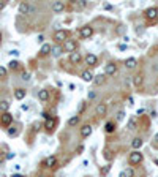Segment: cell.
<instances>
[{
    "label": "cell",
    "instance_id": "cell-15",
    "mask_svg": "<svg viewBox=\"0 0 158 177\" xmlns=\"http://www.w3.org/2000/svg\"><path fill=\"white\" fill-rule=\"evenodd\" d=\"M106 112H107V105L106 103H98V106H96V115L103 117V115H106Z\"/></svg>",
    "mask_w": 158,
    "mask_h": 177
},
{
    "label": "cell",
    "instance_id": "cell-5",
    "mask_svg": "<svg viewBox=\"0 0 158 177\" xmlns=\"http://www.w3.org/2000/svg\"><path fill=\"white\" fill-rule=\"evenodd\" d=\"M11 123H13V115L10 114V112H3V114L0 115V125H2L3 128H10Z\"/></svg>",
    "mask_w": 158,
    "mask_h": 177
},
{
    "label": "cell",
    "instance_id": "cell-42",
    "mask_svg": "<svg viewBox=\"0 0 158 177\" xmlns=\"http://www.w3.org/2000/svg\"><path fill=\"white\" fill-rule=\"evenodd\" d=\"M0 43H2V33H0Z\"/></svg>",
    "mask_w": 158,
    "mask_h": 177
},
{
    "label": "cell",
    "instance_id": "cell-44",
    "mask_svg": "<svg viewBox=\"0 0 158 177\" xmlns=\"http://www.w3.org/2000/svg\"><path fill=\"white\" fill-rule=\"evenodd\" d=\"M0 163H2V158H0Z\"/></svg>",
    "mask_w": 158,
    "mask_h": 177
},
{
    "label": "cell",
    "instance_id": "cell-9",
    "mask_svg": "<svg viewBox=\"0 0 158 177\" xmlns=\"http://www.w3.org/2000/svg\"><path fill=\"white\" fill-rule=\"evenodd\" d=\"M43 166H44V168H48V169L55 168V166H57V156H55V155L48 156V158H46L44 161H43Z\"/></svg>",
    "mask_w": 158,
    "mask_h": 177
},
{
    "label": "cell",
    "instance_id": "cell-24",
    "mask_svg": "<svg viewBox=\"0 0 158 177\" xmlns=\"http://www.w3.org/2000/svg\"><path fill=\"white\" fill-rule=\"evenodd\" d=\"M120 177H134V169L133 168H127L122 171V174H120Z\"/></svg>",
    "mask_w": 158,
    "mask_h": 177
},
{
    "label": "cell",
    "instance_id": "cell-18",
    "mask_svg": "<svg viewBox=\"0 0 158 177\" xmlns=\"http://www.w3.org/2000/svg\"><path fill=\"white\" fill-rule=\"evenodd\" d=\"M52 52V46L51 44H43L41 49H40V55L41 57H46V55H49Z\"/></svg>",
    "mask_w": 158,
    "mask_h": 177
},
{
    "label": "cell",
    "instance_id": "cell-14",
    "mask_svg": "<svg viewBox=\"0 0 158 177\" xmlns=\"http://www.w3.org/2000/svg\"><path fill=\"white\" fill-rule=\"evenodd\" d=\"M55 125H57V119H54V117H51V119H48L44 122V128L48 130L49 133L51 131H54V128H55Z\"/></svg>",
    "mask_w": 158,
    "mask_h": 177
},
{
    "label": "cell",
    "instance_id": "cell-4",
    "mask_svg": "<svg viewBox=\"0 0 158 177\" xmlns=\"http://www.w3.org/2000/svg\"><path fill=\"white\" fill-rule=\"evenodd\" d=\"M70 36V32L68 30H57L55 33H54V40H55L57 44H60V43H65L66 40H68Z\"/></svg>",
    "mask_w": 158,
    "mask_h": 177
},
{
    "label": "cell",
    "instance_id": "cell-25",
    "mask_svg": "<svg viewBox=\"0 0 158 177\" xmlns=\"http://www.w3.org/2000/svg\"><path fill=\"white\" fill-rule=\"evenodd\" d=\"M125 66H127V68H130V70H133L134 66H136V59H133V57L127 59L125 60Z\"/></svg>",
    "mask_w": 158,
    "mask_h": 177
},
{
    "label": "cell",
    "instance_id": "cell-7",
    "mask_svg": "<svg viewBox=\"0 0 158 177\" xmlns=\"http://www.w3.org/2000/svg\"><path fill=\"white\" fill-rule=\"evenodd\" d=\"M84 62H85V65H87V66L93 68V66L98 65V57H96L95 54H87L85 57H84Z\"/></svg>",
    "mask_w": 158,
    "mask_h": 177
},
{
    "label": "cell",
    "instance_id": "cell-34",
    "mask_svg": "<svg viewBox=\"0 0 158 177\" xmlns=\"http://www.w3.org/2000/svg\"><path fill=\"white\" fill-rule=\"evenodd\" d=\"M22 79H24V81H29V79H30V73H22Z\"/></svg>",
    "mask_w": 158,
    "mask_h": 177
},
{
    "label": "cell",
    "instance_id": "cell-6",
    "mask_svg": "<svg viewBox=\"0 0 158 177\" xmlns=\"http://www.w3.org/2000/svg\"><path fill=\"white\" fill-rule=\"evenodd\" d=\"M92 35H93V29L90 27V25H84V27H81V29H79V36H81L82 40L90 38Z\"/></svg>",
    "mask_w": 158,
    "mask_h": 177
},
{
    "label": "cell",
    "instance_id": "cell-11",
    "mask_svg": "<svg viewBox=\"0 0 158 177\" xmlns=\"http://www.w3.org/2000/svg\"><path fill=\"white\" fill-rule=\"evenodd\" d=\"M84 60V57H82V54H81V52H73V54H70V62L73 63V65H79L81 62H82Z\"/></svg>",
    "mask_w": 158,
    "mask_h": 177
},
{
    "label": "cell",
    "instance_id": "cell-36",
    "mask_svg": "<svg viewBox=\"0 0 158 177\" xmlns=\"http://www.w3.org/2000/svg\"><path fill=\"white\" fill-rule=\"evenodd\" d=\"M82 150H84V146H79V147L76 149V153H81V152H82Z\"/></svg>",
    "mask_w": 158,
    "mask_h": 177
},
{
    "label": "cell",
    "instance_id": "cell-37",
    "mask_svg": "<svg viewBox=\"0 0 158 177\" xmlns=\"http://www.w3.org/2000/svg\"><path fill=\"white\" fill-rule=\"evenodd\" d=\"M89 98H90V100L95 98V92H89Z\"/></svg>",
    "mask_w": 158,
    "mask_h": 177
},
{
    "label": "cell",
    "instance_id": "cell-38",
    "mask_svg": "<svg viewBox=\"0 0 158 177\" xmlns=\"http://www.w3.org/2000/svg\"><path fill=\"white\" fill-rule=\"evenodd\" d=\"M107 171H109V166L105 168V169H101V174H107Z\"/></svg>",
    "mask_w": 158,
    "mask_h": 177
},
{
    "label": "cell",
    "instance_id": "cell-13",
    "mask_svg": "<svg viewBox=\"0 0 158 177\" xmlns=\"http://www.w3.org/2000/svg\"><path fill=\"white\" fill-rule=\"evenodd\" d=\"M117 73V65L116 63H107V65H105V74L106 76H112Z\"/></svg>",
    "mask_w": 158,
    "mask_h": 177
},
{
    "label": "cell",
    "instance_id": "cell-28",
    "mask_svg": "<svg viewBox=\"0 0 158 177\" xmlns=\"http://www.w3.org/2000/svg\"><path fill=\"white\" fill-rule=\"evenodd\" d=\"M62 51H63V48H62V46H59V44L52 48V54L54 55H60V54H62Z\"/></svg>",
    "mask_w": 158,
    "mask_h": 177
},
{
    "label": "cell",
    "instance_id": "cell-31",
    "mask_svg": "<svg viewBox=\"0 0 158 177\" xmlns=\"http://www.w3.org/2000/svg\"><path fill=\"white\" fill-rule=\"evenodd\" d=\"M6 74H8V71H6V68H3V66H0V78H6Z\"/></svg>",
    "mask_w": 158,
    "mask_h": 177
},
{
    "label": "cell",
    "instance_id": "cell-26",
    "mask_svg": "<svg viewBox=\"0 0 158 177\" xmlns=\"http://www.w3.org/2000/svg\"><path fill=\"white\" fill-rule=\"evenodd\" d=\"M79 120H81V115H73V117L68 120V126H76L79 123Z\"/></svg>",
    "mask_w": 158,
    "mask_h": 177
},
{
    "label": "cell",
    "instance_id": "cell-33",
    "mask_svg": "<svg viewBox=\"0 0 158 177\" xmlns=\"http://www.w3.org/2000/svg\"><path fill=\"white\" fill-rule=\"evenodd\" d=\"M123 117H125V112H123V111H119V112H117V120H122Z\"/></svg>",
    "mask_w": 158,
    "mask_h": 177
},
{
    "label": "cell",
    "instance_id": "cell-29",
    "mask_svg": "<svg viewBox=\"0 0 158 177\" xmlns=\"http://www.w3.org/2000/svg\"><path fill=\"white\" fill-rule=\"evenodd\" d=\"M8 108H10V103L8 101H2V103H0V111H2V112H8Z\"/></svg>",
    "mask_w": 158,
    "mask_h": 177
},
{
    "label": "cell",
    "instance_id": "cell-27",
    "mask_svg": "<svg viewBox=\"0 0 158 177\" xmlns=\"http://www.w3.org/2000/svg\"><path fill=\"white\" fill-rule=\"evenodd\" d=\"M19 65H21V63H19L18 60H11V62L8 63V68L14 71V70H19Z\"/></svg>",
    "mask_w": 158,
    "mask_h": 177
},
{
    "label": "cell",
    "instance_id": "cell-43",
    "mask_svg": "<svg viewBox=\"0 0 158 177\" xmlns=\"http://www.w3.org/2000/svg\"><path fill=\"white\" fill-rule=\"evenodd\" d=\"M155 165H158V160H155Z\"/></svg>",
    "mask_w": 158,
    "mask_h": 177
},
{
    "label": "cell",
    "instance_id": "cell-2",
    "mask_svg": "<svg viewBox=\"0 0 158 177\" xmlns=\"http://www.w3.org/2000/svg\"><path fill=\"white\" fill-rule=\"evenodd\" d=\"M142 160H144V155H142V152H139V150H133V152L128 155V163L131 166L141 165V163H142Z\"/></svg>",
    "mask_w": 158,
    "mask_h": 177
},
{
    "label": "cell",
    "instance_id": "cell-19",
    "mask_svg": "<svg viewBox=\"0 0 158 177\" xmlns=\"http://www.w3.org/2000/svg\"><path fill=\"white\" fill-rule=\"evenodd\" d=\"M116 128H117L116 122H107L106 125H105V133H107V135H111V133H114V131H116Z\"/></svg>",
    "mask_w": 158,
    "mask_h": 177
},
{
    "label": "cell",
    "instance_id": "cell-41",
    "mask_svg": "<svg viewBox=\"0 0 158 177\" xmlns=\"http://www.w3.org/2000/svg\"><path fill=\"white\" fill-rule=\"evenodd\" d=\"M13 177H25V176H22V174H13Z\"/></svg>",
    "mask_w": 158,
    "mask_h": 177
},
{
    "label": "cell",
    "instance_id": "cell-3",
    "mask_svg": "<svg viewBox=\"0 0 158 177\" xmlns=\"http://www.w3.org/2000/svg\"><path fill=\"white\" fill-rule=\"evenodd\" d=\"M78 41L76 40H66L65 43H63V51H66V52H70V54H73V52H76L78 51Z\"/></svg>",
    "mask_w": 158,
    "mask_h": 177
},
{
    "label": "cell",
    "instance_id": "cell-39",
    "mask_svg": "<svg viewBox=\"0 0 158 177\" xmlns=\"http://www.w3.org/2000/svg\"><path fill=\"white\" fill-rule=\"evenodd\" d=\"M150 117L155 119V117H157V112H155V111H152V112H150Z\"/></svg>",
    "mask_w": 158,
    "mask_h": 177
},
{
    "label": "cell",
    "instance_id": "cell-30",
    "mask_svg": "<svg viewBox=\"0 0 158 177\" xmlns=\"http://www.w3.org/2000/svg\"><path fill=\"white\" fill-rule=\"evenodd\" d=\"M8 135L10 136H16V135H18V130H16L14 126H10V128H8Z\"/></svg>",
    "mask_w": 158,
    "mask_h": 177
},
{
    "label": "cell",
    "instance_id": "cell-10",
    "mask_svg": "<svg viewBox=\"0 0 158 177\" xmlns=\"http://www.w3.org/2000/svg\"><path fill=\"white\" fill-rule=\"evenodd\" d=\"M32 11H33V6L30 5V3H27V2L19 3V13H21V14H29V13H32Z\"/></svg>",
    "mask_w": 158,
    "mask_h": 177
},
{
    "label": "cell",
    "instance_id": "cell-16",
    "mask_svg": "<svg viewBox=\"0 0 158 177\" xmlns=\"http://www.w3.org/2000/svg\"><path fill=\"white\" fill-rule=\"evenodd\" d=\"M142 82H144L142 73H137V74L133 76V85H134V87H141V85H142Z\"/></svg>",
    "mask_w": 158,
    "mask_h": 177
},
{
    "label": "cell",
    "instance_id": "cell-21",
    "mask_svg": "<svg viewBox=\"0 0 158 177\" xmlns=\"http://www.w3.org/2000/svg\"><path fill=\"white\" fill-rule=\"evenodd\" d=\"M38 98L41 100V101H48V100H49V92L46 89H41L38 92Z\"/></svg>",
    "mask_w": 158,
    "mask_h": 177
},
{
    "label": "cell",
    "instance_id": "cell-12",
    "mask_svg": "<svg viewBox=\"0 0 158 177\" xmlns=\"http://www.w3.org/2000/svg\"><path fill=\"white\" fill-rule=\"evenodd\" d=\"M81 78H82V81H85V82H92L93 79H95V76H93L92 70H84V71L81 73Z\"/></svg>",
    "mask_w": 158,
    "mask_h": 177
},
{
    "label": "cell",
    "instance_id": "cell-20",
    "mask_svg": "<svg viewBox=\"0 0 158 177\" xmlns=\"http://www.w3.org/2000/svg\"><path fill=\"white\" fill-rule=\"evenodd\" d=\"M25 93H27V90H25V89L19 87V89H16V90H14V98H16V100H22V98L25 96Z\"/></svg>",
    "mask_w": 158,
    "mask_h": 177
},
{
    "label": "cell",
    "instance_id": "cell-35",
    "mask_svg": "<svg viewBox=\"0 0 158 177\" xmlns=\"http://www.w3.org/2000/svg\"><path fill=\"white\" fill-rule=\"evenodd\" d=\"M84 108H85V103H84V101H82V105H81V106H79V114H81V112H82V111H84Z\"/></svg>",
    "mask_w": 158,
    "mask_h": 177
},
{
    "label": "cell",
    "instance_id": "cell-1",
    "mask_svg": "<svg viewBox=\"0 0 158 177\" xmlns=\"http://www.w3.org/2000/svg\"><path fill=\"white\" fill-rule=\"evenodd\" d=\"M144 16H146V19H147L149 24H155L157 19H158V8L157 6H150V8H147L146 11H144Z\"/></svg>",
    "mask_w": 158,
    "mask_h": 177
},
{
    "label": "cell",
    "instance_id": "cell-22",
    "mask_svg": "<svg viewBox=\"0 0 158 177\" xmlns=\"http://www.w3.org/2000/svg\"><path fill=\"white\" fill-rule=\"evenodd\" d=\"M142 138H134L133 141H131V147L134 149V150H137L139 147H142Z\"/></svg>",
    "mask_w": 158,
    "mask_h": 177
},
{
    "label": "cell",
    "instance_id": "cell-17",
    "mask_svg": "<svg viewBox=\"0 0 158 177\" xmlns=\"http://www.w3.org/2000/svg\"><path fill=\"white\" fill-rule=\"evenodd\" d=\"M52 11H54V13H62V11H65V3H63V2H54V3H52Z\"/></svg>",
    "mask_w": 158,
    "mask_h": 177
},
{
    "label": "cell",
    "instance_id": "cell-40",
    "mask_svg": "<svg viewBox=\"0 0 158 177\" xmlns=\"http://www.w3.org/2000/svg\"><path fill=\"white\" fill-rule=\"evenodd\" d=\"M153 142H157V144H158V133H157L155 136H153Z\"/></svg>",
    "mask_w": 158,
    "mask_h": 177
},
{
    "label": "cell",
    "instance_id": "cell-23",
    "mask_svg": "<svg viewBox=\"0 0 158 177\" xmlns=\"http://www.w3.org/2000/svg\"><path fill=\"white\" fill-rule=\"evenodd\" d=\"M105 81H106V74H105V73H103V74L95 76V79H93V82H95L96 85H103V84H105Z\"/></svg>",
    "mask_w": 158,
    "mask_h": 177
},
{
    "label": "cell",
    "instance_id": "cell-32",
    "mask_svg": "<svg viewBox=\"0 0 158 177\" xmlns=\"http://www.w3.org/2000/svg\"><path fill=\"white\" fill-rule=\"evenodd\" d=\"M128 128H131V130L136 128V120H134V119H131V120L128 122Z\"/></svg>",
    "mask_w": 158,
    "mask_h": 177
},
{
    "label": "cell",
    "instance_id": "cell-8",
    "mask_svg": "<svg viewBox=\"0 0 158 177\" xmlns=\"http://www.w3.org/2000/svg\"><path fill=\"white\" fill-rule=\"evenodd\" d=\"M92 131H93V128H92V125H89V123H84V125L79 128L81 138H89V136L92 135Z\"/></svg>",
    "mask_w": 158,
    "mask_h": 177
}]
</instances>
